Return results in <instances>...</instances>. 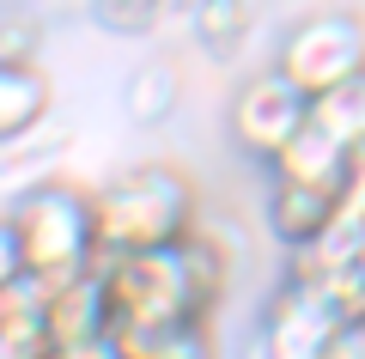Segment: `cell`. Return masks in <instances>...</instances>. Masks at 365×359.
I'll list each match as a JSON object with an SVG mask.
<instances>
[{
  "instance_id": "7a4b0ae2",
  "label": "cell",
  "mask_w": 365,
  "mask_h": 359,
  "mask_svg": "<svg viewBox=\"0 0 365 359\" xmlns=\"http://www.w3.org/2000/svg\"><path fill=\"white\" fill-rule=\"evenodd\" d=\"M6 219H13L19 250H25V274H37L49 286L98 262V244H91V189L37 183V189H25L13 201Z\"/></svg>"
},
{
  "instance_id": "4fadbf2b",
  "label": "cell",
  "mask_w": 365,
  "mask_h": 359,
  "mask_svg": "<svg viewBox=\"0 0 365 359\" xmlns=\"http://www.w3.org/2000/svg\"><path fill=\"white\" fill-rule=\"evenodd\" d=\"M244 31H250V0H201L195 37L207 43V49H232Z\"/></svg>"
},
{
  "instance_id": "9c48e42d",
  "label": "cell",
  "mask_w": 365,
  "mask_h": 359,
  "mask_svg": "<svg viewBox=\"0 0 365 359\" xmlns=\"http://www.w3.org/2000/svg\"><path fill=\"white\" fill-rule=\"evenodd\" d=\"M49 74L37 61H0V146H19L49 116Z\"/></svg>"
},
{
  "instance_id": "52a82bcc",
  "label": "cell",
  "mask_w": 365,
  "mask_h": 359,
  "mask_svg": "<svg viewBox=\"0 0 365 359\" xmlns=\"http://www.w3.org/2000/svg\"><path fill=\"white\" fill-rule=\"evenodd\" d=\"M43 323H49V341L110 335V280H104V262H91V268L55 280L49 298H43Z\"/></svg>"
},
{
  "instance_id": "2e32d148",
  "label": "cell",
  "mask_w": 365,
  "mask_h": 359,
  "mask_svg": "<svg viewBox=\"0 0 365 359\" xmlns=\"http://www.w3.org/2000/svg\"><path fill=\"white\" fill-rule=\"evenodd\" d=\"M49 359H122L110 335H86V341H55Z\"/></svg>"
},
{
  "instance_id": "ba28073f",
  "label": "cell",
  "mask_w": 365,
  "mask_h": 359,
  "mask_svg": "<svg viewBox=\"0 0 365 359\" xmlns=\"http://www.w3.org/2000/svg\"><path fill=\"white\" fill-rule=\"evenodd\" d=\"M335 207H341V189H329V183H274L268 226H274V238H280L287 250H304V244H317V238L329 231Z\"/></svg>"
},
{
  "instance_id": "5b68a950",
  "label": "cell",
  "mask_w": 365,
  "mask_h": 359,
  "mask_svg": "<svg viewBox=\"0 0 365 359\" xmlns=\"http://www.w3.org/2000/svg\"><path fill=\"white\" fill-rule=\"evenodd\" d=\"M341 329V310L323 286L287 280L262 310V329L250 341V359H323Z\"/></svg>"
},
{
  "instance_id": "7c38bea8",
  "label": "cell",
  "mask_w": 365,
  "mask_h": 359,
  "mask_svg": "<svg viewBox=\"0 0 365 359\" xmlns=\"http://www.w3.org/2000/svg\"><path fill=\"white\" fill-rule=\"evenodd\" d=\"M177 110V67L170 61H146L128 79V116L134 122H158V116Z\"/></svg>"
},
{
  "instance_id": "277c9868",
  "label": "cell",
  "mask_w": 365,
  "mask_h": 359,
  "mask_svg": "<svg viewBox=\"0 0 365 359\" xmlns=\"http://www.w3.org/2000/svg\"><path fill=\"white\" fill-rule=\"evenodd\" d=\"M274 67H280L304 98H323V91H335V86H347V79L365 74V25L353 13H341V6L304 13L299 25L280 37Z\"/></svg>"
},
{
  "instance_id": "30bf717a",
  "label": "cell",
  "mask_w": 365,
  "mask_h": 359,
  "mask_svg": "<svg viewBox=\"0 0 365 359\" xmlns=\"http://www.w3.org/2000/svg\"><path fill=\"white\" fill-rule=\"evenodd\" d=\"M110 341L122 359H213L207 323H170V329H140V323H110Z\"/></svg>"
},
{
  "instance_id": "6da1fadb",
  "label": "cell",
  "mask_w": 365,
  "mask_h": 359,
  "mask_svg": "<svg viewBox=\"0 0 365 359\" xmlns=\"http://www.w3.org/2000/svg\"><path fill=\"white\" fill-rule=\"evenodd\" d=\"M195 231V183L177 165H128L91 189V244L98 262L170 250Z\"/></svg>"
},
{
  "instance_id": "9a60e30c",
  "label": "cell",
  "mask_w": 365,
  "mask_h": 359,
  "mask_svg": "<svg viewBox=\"0 0 365 359\" xmlns=\"http://www.w3.org/2000/svg\"><path fill=\"white\" fill-rule=\"evenodd\" d=\"M25 274V250H19V231H13V219L0 213V293Z\"/></svg>"
},
{
  "instance_id": "5bb4252c",
  "label": "cell",
  "mask_w": 365,
  "mask_h": 359,
  "mask_svg": "<svg viewBox=\"0 0 365 359\" xmlns=\"http://www.w3.org/2000/svg\"><path fill=\"white\" fill-rule=\"evenodd\" d=\"M37 37L43 31L31 19H6L0 25V61H37Z\"/></svg>"
},
{
  "instance_id": "8992f818",
  "label": "cell",
  "mask_w": 365,
  "mask_h": 359,
  "mask_svg": "<svg viewBox=\"0 0 365 359\" xmlns=\"http://www.w3.org/2000/svg\"><path fill=\"white\" fill-rule=\"evenodd\" d=\"M304 122H311V98H304L280 67L250 74L244 86H237V98H232V141L244 146L250 158H262V165H274V153H280Z\"/></svg>"
},
{
  "instance_id": "8fae6325",
  "label": "cell",
  "mask_w": 365,
  "mask_h": 359,
  "mask_svg": "<svg viewBox=\"0 0 365 359\" xmlns=\"http://www.w3.org/2000/svg\"><path fill=\"white\" fill-rule=\"evenodd\" d=\"M311 128H323L335 146H365V74L347 79V86L323 91V98H311Z\"/></svg>"
},
{
  "instance_id": "3957f363",
  "label": "cell",
  "mask_w": 365,
  "mask_h": 359,
  "mask_svg": "<svg viewBox=\"0 0 365 359\" xmlns=\"http://www.w3.org/2000/svg\"><path fill=\"white\" fill-rule=\"evenodd\" d=\"M104 280H110V323H140V329L213 323L207 305L195 298L182 244L140 250V256H116V262H104Z\"/></svg>"
}]
</instances>
